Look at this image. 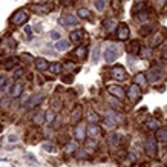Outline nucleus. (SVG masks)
I'll return each instance as SVG.
<instances>
[{
  "mask_svg": "<svg viewBox=\"0 0 167 167\" xmlns=\"http://www.w3.org/2000/svg\"><path fill=\"white\" fill-rule=\"evenodd\" d=\"M118 55H120V49H118L117 45H113V43H110V45L106 48V51H104V54H103L104 61H107V63H113V61L118 58Z\"/></svg>",
  "mask_w": 167,
  "mask_h": 167,
  "instance_id": "f257e3e1",
  "label": "nucleus"
},
{
  "mask_svg": "<svg viewBox=\"0 0 167 167\" xmlns=\"http://www.w3.org/2000/svg\"><path fill=\"white\" fill-rule=\"evenodd\" d=\"M144 150L149 156L155 158L156 156V152H158V146H156V138L153 137H149L146 141H144Z\"/></svg>",
  "mask_w": 167,
  "mask_h": 167,
  "instance_id": "f03ea898",
  "label": "nucleus"
},
{
  "mask_svg": "<svg viewBox=\"0 0 167 167\" xmlns=\"http://www.w3.org/2000/svg\"><path fill=\"white\" fill-rule=\"evenodd\" d=\"M110 75H112V78H115V80L123 81L127 78V71H126V68H123L121 65H115L110 71Z\"/></svg>",
  "mask_w": 167,
  "mask_h": 167,
  "instance_id": "7ed1b4c3",
  "label": "nucleus"
},
{
  "mask_svg": "<svg viewBox=\"0 0 167 167\" xmlns=\"http://www.w3.org/2000/svg\"><path fill=\"white\" fill-rule=\"evenodd\" d=\"M163 69L160 68H150L149 71L146 72V78H147V81H150V83H155L158 81L160 78H163Z\"/></svg>",
  "mask_w": 167,
  "mask_h": 167,
  "instance_id": "20e7f679",
  "label": "nucleus"
},
{
  "mask_svg": "<svg viewBox=\"0 0 167 167\" xmlns=\"http://www.w3.org/2000/svg\"><path fill=\"white\" fill-rule=\"evenodd\" d=\"M60 25H63V26H77L78 25V19L74 15V14H71V12H66V14H63L60 17Z\"/></svg>",
  "mask_w": 167,
  "mask_h": 167,
  "instance_id": "39448f33",
  "label": "nucleus"
},
{
  "mask_svg": "<svg viewBox=\"0 0 167 167\" xmlns=\"http://www.w3.org/2000/svg\"><path fill=\"white\" fill-rule=\"evenodd\" d=\"M26 20H28V12H26L25 9H19L17 12H14L12 14V17H11V22L14 23V25H23Z\"/></svg>",
  "mask_w": 167,
  "mask_h": 167,
  "instance_id": "423d86ee",
  "label": "nucleus"
},
{
  "mask_svg": "<svg viewBox=\"0 0 167 167\" xmlns=\"http://www.w3.org/2000/svg\"><path fill=\"white\" fill-rule=\"evenodd\" d=\"M107 92L110 94V95H113L117 100H123L126 97V92H124V89H123L121 86H118V84H112V86H107Z\"/></svg>",
  "mask_w": 167,
  "mask_h": 167,
  "instance_id": "0eeeda50",
  "label": "nucleus"
},
{
  "mask_svg": "<svg viewBox=\"0 0 167 167\" xmlns=\"http://www.w3.org/2000/svg\"><path fill=\"white\" fill-rule=\"evenodd\" d=\"M127 97L132 101H138L139 98H141V89H139V86H137L135 83L130 84L129 91H127Z\"/></svg>",
  "mask_w": 167,
  "mask_h": 167,
  "instance_id": "6e6552de",
  "label": "nucleus"
},
{
  "mask_svg": "<svg viewBox=\"0 0 167 167\" xmlns=\"http://www.w3.org/2000/svg\"><path fill=\"white\" fill-rule=\"evenodd\" d=\"M130 36V31H129V26L127 25H118V28H117V38L118 40H127Z\"/></svg>",
  "mask_w": 167,
  "mask_h": 167,
  "instance_id": "1a4fd4ad",
  "label": "nucleus"
},
{
  "mask_svg": "<svg viewBox=\"0 0 167 167\" xmlns=\"http://www.w3.org/2000/svg\"><path fill=\"white\" fill-rule=\"evenodd\" d=\"M86 132H87V135H89V138H98L101 137V127L98 124H89V126H86Z\"/></svg>",
  "mask_w": 167,
  "mask_h": 167,
  "instance_id": "9d476101",
  "label": "nucleus"
},
{
  "mask_svg": "<svg viewBox=\"0 0 167 167\" xmlns=\"http://www.w3.org/2000/svg\"><path fill=\"white\" fill-rule=\"evenodd\" d=\"M74 134H75V138L78 139V141L86 139V124L84 123H80V124L74 129Z\"/></svg>",
  "mask_w": 167,
  "mask_h": 167,
  "instance_id": "9b49d317",
  "label": "nucleus"
},
{
  "mask_svg": "<svg viewBox=\"0 0 167 167\" xmlns=\"http://www.w3.org/2000/svg\"><path fill=\"white\" fill-rule=\"evenodd\" d=\"M45 100V97H43L41 94H38V95H32L31 98H29V101H28V104H26V107L28 109H34L36 106H38V104Z\"/></svg>",
  "mask_w": 167,
  "mask_h": 167,
  "instance_id": "f8f14e48",
  "label": "nucleus"
},
{
  "mask_svg": "<svg viewBox=\"0 0 167 167\" xmlns=\"http://www.w3.org/2000/svg\"><path fill=\"white\" fill-rule=\"evenodd\" d=\"M22 92H23V83L22 81H15L12 91H11V97L12 98H19V97L22 95Z\"/></svg>",
  "mask_w": 167,
  "mask_h": 167,
  "instance_id": "ddd939ff",
  "label": "nucleus"
},
{
  "mask_svg": "<svg viewBox=\"0 0 167 167\" xmlns=\"http://www.w3.org/2000/svg\"><path fill=\"white\" fill-rule=\"evenodd\" d=\"M156 141L167 143V127H158L156 129Z\"/></svg>",
  "mask_w": 167,
  "mask_h": 167,
  "instance_id": "4468645a",
  "label": "nucleus"
},
{
  "mask_svg": "<svg viewBox=\"0 0 167 167\" xmlns=\"http://www.w3.org/2000/svg\"><path fill=\"white\" fill-rule=\"evenodd\" d=\"M83 36H84V31H83V29L72 31V32H71V41H72V43H80V41L83 40Z\"/></svg>",
  "mask_w": 167,
  "mask_h": 167,
  "instance_id": "2eb2a0df",
  "label": "nucleus"
},
{
  "mask_svg": "<svg viewBox=\"0 0 167 167\" xmlns=\"http://www.w3.org/2000/svg\"><path fill=\"white\" fill-rule=\"evenodd\" d=\"M104 28H106L107 32H113V31L118 28L117 20L115 19H106V20H104Z\"/></svg>",
  "mask_w": 167,
  "mask_h": 167,
  "instance_id": "dca6fc26",
  "label": "nucleus"
},
{
  "mask_svg": "<svg viewBox=\"0 0 167 167\" xmlns=\"http://www.w3.org/2000/svg\"><path fill=\"white\" fill-rule=\"evenodd\" d=\"M36 66H37V71L45 72V71H48L49 63H48V60H45V58H37L36 60Z\"/></svg>",
  "mask_w": 167,
  "mask_h": 167,
  "instance_id": "f3484780",
  "label": "nucleus"
},
{
  "mask_svg": "<svg viewBox=\"0 0 167 167\" xmlns=\"http://www.w3.org/2000/svg\"><path fill=\"white\" fill-rule=\"evenodd\" d=\"M134 83L137 84V86H144V84H147V78H146V72H138L137 75H135V80H134Z\"/></svg>",
  "mask_w": 167,
  "mask_h": 167,
  "instance_id": "a211bd4d",
  "label": "nucleus"
},
{
  "mask_svg": "<svg viewBox=\"0 0 167 167\" xmlns=\"http://www.w3.org/2000/svg\"><path fill=\"white\" fill-rule=\"evenodd\" d=\"M49 72L51 74H54V75H58L61 74V71H63V66H61V63H58V61H54V63H51L49 65Z\"/></svg>",
  "mask_w": 167,
  "mask_h": 167,
  "instance_id": "6ab92c4d",
  "label": "nucleus"
},
{
  "mask_svg": "<svg viewBox=\"0 0 167 167\" xmlns=\"http://www.w3.org/2000/svg\"><path fill=\"white\" fill-rule=\"evenodd\" d=\"M86 54H87V46H78V48L74 51V55H75L78 60H84V58H86Z\"/></svg>",
  "mask_w": 167,
  "mask_h": 167,
  "instance_id": "aec40b11",
  "label": "nucleus"
},
{
  "mask_svg": "<svg viewBox=\"0 0 167 167\" xmlns=\"http://www.w3.org/2000/svg\"><path fill=\"white\" fill-rule=\"evenodd\" d=\"M120 139H121V135L120 134H112L110 137H109V146H112V147H118L120 146Z\"/></svg>",
  "mask_w": 167,
  "mask_h": 167,
  "instance_id": "412c9836",
  "label": "nucleus"
},
{
  "mask_svg": "<svg viewBox=\"0 0 167 167\" xmlns=\"http://www.w3.org/2000/svg\"><path fill=\"white\" fill-rule=\"evenodd\" d=\"M55 48H57V51H60V52H65V51L69 49V41L61 38V40H58V41L55 43Z\"/></svg>",
  "mask_w": 167,
  "mask_h": 167,
  "instance_id": "4be33fe9",
  "label": "nucleus"
},
{
  "mask_svg": "<svg viewBox=\"0 0 167 167\" xmlns=\"http://www.w3.org/2000/svg\"><path fill=\"white\" fill-rule=\"evenodd\" d=\"M143 11H147V3L146 2H138L134 5V14H139Z\"/></svg>",
  "mask_w": 167,
  "mask_h": 167,
  "instance_id": "5701e85b",
  "label": "nucleus"
},
{
  "mask_svg": "<svg viewBox=\"0 0 167 167\" xmlns=\"http://www.w3.org/2000/svg\"><path fill=\"white\" fill-rule=\"evenodd\" d=\"M164 41V36L161 32H156L155 36H153V40H152V43H150V46L152 48H156L158 45H160V43H163Z\"/></svg>",
  "mask_w": 167,
  "mask_h": 167,
  "instance_id": "b1692460",
  "label": "nucleus"
},
{
  "mask_svg": "<svg viewBox=\"0 0 167 167\" xmlns=\"http://www.w3.org/2000/svg\"><path fill=\"white\" fill-rule=\"evenodd\" d=\"M77 143H74V141H69L68 144H66V147H65V152L68 153V155H74L75 152H77Z\"/></svg>",
  "mask_w": 167,
  "mask_h": 167,
  "instance_id": "393cba45",
  "label": "nucleus"
},
{
  "mask_svg": "<svg viewBox=\"0 0 167 167\" xmlns=\"http://www.w3.org/2000/svg\"><path fill=\"white\" fill-rule=\"evenodd\" d=\"M71 121H72V124H74V123L77 124V123H80V121H81V110H80V109H75V110L72 112V115H71Z\"/></svg>",
  "mask_w": 167,
  "mask_h": 167,
  "instance_id": "a878e982",
  "label": "nucleus"
},
{
  "mask_svg": "<svg viewBox=\"0 0 167 167\" xmlns=\"http://www.w3.org/2000/svg\"><path fill=\"white\" fill-rule=\"evenodd\" d=\"M32 121H34V124H43V123H45V113L43 112L36 113V115L32 117Z\"/></svg>",
  "mask_w": 167,
  "mask_h": 167,
  "instance_id": "bb28decb",
  "label": "nucleus"
},
{
  "mask_svg": "<svg viewBox=\"0 0 167 167\" xmlns=\"http://www.w3.org/2000/svg\"><path fill=\"white\" fill-rule=\"evenodd\" d=\"M77 15L80 17V19H89V17H91V12H89V9H87V8H80V9L77 11Z\"/></svg>",
  "mask_w": 167,
  "mask_h": 167,
  "instance_id": "cd10ccee",
  "label": "nucleus"
},
{
  "mask_svg": "<svg viewBox=\"0 0 167 167\" xmlns=\"http://www.w3.org/2000/svg\"><path fill=\"white\" fill-rule=\"evenodd\" d=\"M107 117H109V118H112L115 123H123V121H124L123 115H120V113H117V112H107Z\"/></svg>",
  "mask_w": 167,
  "mask_h": 167,
  "instance_id": "c85d7f7f",
  "label": "nucleus"
},
{
  "mask_svg": "<svg viewBox=\"0 0 167 167\" xmlns=\"http://www.w3.org/2000/svg\"><path fill=\"white\" fill-rule=\"evenodd\" d=\"M95 8H97V9H98V11H103L104 9V8H106V5H107V0H95Z\"/></svg>",
  "mask_w": 167,
  "mask_h": 167,
  "instance_id": "c756f323",
  "label": "nucleus"
},
{
  "mask_svg": "<svg viewBox=\"0 0 167 167\" xmlns=\"http://www.w3.org/2000/svg\"><path fill=\"white\" fill-rule=\"evenodd\" d=\"M141 51V58H149L152 55V48H139Z\"/></svg>",
  "mask_w": 167,
  "mask_h": 167,
  "instance_id": "7c9ffc66",
  "label": "nucleus"
},
{
  "mask_svg": "<svg viewBox=\"0 0 167 167\" xmlns=\"http://www.w3.org/2000/svg\"><path fill=\"white\" fill-rule=\"evenodd\" d=\"M103 123H104V126H106V127H109V129H113V127L117 126V123L113 121L112 118H109V117H106V118H104V120H103Z\"/></svg>",
  "mask_w": 167,
  "mask_h": 167,
  "instance_id": "2f4dec72",
  "label": "nucleus"
},
{
  "mask_svg": "<svg viewBox=\"0 0 167 167\" xmlns=\"http://www.w3.org/2000/svg\"><path fill=\"white\" fill-rule=\"evenodd\" d=\"M54 120H55V113L54 112H46L45 113V121L48 123V124H52Z\"/></svg>",
  "mask_w": 167,
  "mask_h": 167,
  "instance_id": "473e14b6",
  "label": "nucleus"
},
{
  "mask_svg": "<svg viewBox=\"0 0 167 167\" xmlns=\"http://www.w3.org/2000/svg\"><path fill=\"white\" fill-rule=\"evenodd\" d=\"M75 158H78V160H84V158H87V152L84 150V149H77Z\"/></svg>",
  "mask_w": 167,
  "mask_h": 167,
  "instance_id": "72a5a7b5",
  "label": "nucleus"
},
{
  "mask_svg": "<svg viewBox=\"0 0 167 167\" xmlns=\"http://www.w3.org/2000/svg\"><path fill=\"white\" fill-rule=\"evenodd\" d=\"M17 65V58H8V61H3V66L6 69H11Z\"/></svg>",
  "mask_w": 167,
  "mask_h": 167,
  "instance_id": "f704fd0d",
  "label": "nucleus"
},
{
  "mask_svg": "<svg viewBox=\"0 0 167 167\" xmlns=\"http://www.w3.org/2000/svg\"><path fill=\"white\" fill-rule=\"evenodd\" d=\"M146 127L150 129V130H156L160 126H158V123L155 120H149V121H146Z\"/></svg>",
  "mask_w": 167,
  "mask_h": 167,
  "instance_id": "c9c22d12",
  "label": "nucleus"
},
{
  "mask_svg": "<svg viewBox=\"0 0 167 167\" xmlns=\"http://www.w3.org/2000/svg\"><path fill=\"white\" fill-rule=\"evenodd\" d=\"M87 121L91 123V124H97V121H98V115L94 112H89L87 113Z\"/></svg>",
  "mask_w": 167,
  "mask_h": 167,
  "instance_id": "e433bc0d",
  "label": "nucleus"
},
{
  "mask_svg": "<svg viewBox=\"0 0 167 167\" xmlns=\"http://www.w3.org/2000/svg\"><path fill=\"white\" fill-rule=\"evenodd\" d=\"M41 146H43V150H46V152H52V150H54V144H52L51 141H45Z\"/></svg>",
  "mask_w": 167,
  "mask_h": 167,
  "instance_id": "4c0bfd02",
  "label": "nucleus"
},
{
  "mask_svg": "<svg viewBox=\"0 0 167 167\" xmlns=\"http://www.w3.org/2000/svg\"><path fill=\"white\" fill-rule=\"evenodd\" d=\"M49 37H51L52 40H57V41H58V40H61V34H60L58 31H51V32H49Z\"/></svg>",
  "mask_w": 167,
  "mask_h": 167,
  "instance_id": "58836bf2",
  "label": "nucleus"
},
{
  "mask_svg": "<svg viewBox=\"0 0 167 167\" xmlns=\"http://www.w3.org/2000/svg\"><path fill=\"white\" fill-rule=\"evenodd\" d=\"M20 97H22V98H20V104H22V106H25V104H28V101H29V98H31V97H29V95H26V94H22Z\"/></svg>",
  "mask_w": 167,
  "mask_h": 167,
  "instance_id": "ea45409f",
  "label": "nucleus"
},
{
  "mask_svg": "<svg viewBox=\"0 0 167 167\" xmlns=\"http://www.w3.org/2000/svg\"><path fill=\"white\" fill-rule=\"evenodd\" d=\"M23 72H25V71H23L22 68H17L15 71H14V78H15V80H19V78L23 75Z\"/></svg>",
  "mask_w": 167,
  "mask_h": 167,
  "instance_id": "a19ab883",
  "label": "nucleus"
},
{
  "mask_svg": "<svg viewBox=\"0 0 167 167\" xmlns=\"http://www.w3.org/2000/svg\"><path fill=\"white\" fill-rule=\"evenodd\" d=\"M98 57H100V49L95 48V49H94V55H92V61H94V63H97V61H98Z\"/></svg>",
  "mask_w": 167,
  "mask_h": 167,
  "instance_id": "79ce46f5",
  "label": "nucleus"
},
{
  "mask_svg": "<svg viewBox=\"0 0 167 167\" xmlns=\"http://www.w3.org/2000/svg\"><path fill=\"white\" fill-rule=\"evenodd\" d=\"M147 17H149V15H147V11H143V12H139V14H138V19L141 20V22H146V20H147Z\"/></svg>",
  "mask_w": 167,
  "mask_h": 167,
  "instance_id": "37998d69",
  "label": "nucleus"
},
{
  "mask_svg": "<svg viewBox=\"0 0 167 167\" xmlns=\"http://www.w3.org/2000/svg\"><path fill=\"white\" fill-rule=\"evenodd\" d=\"M34 9H36V12H48V8L46 6H34Z\"/></svg>",
  "mask_w": 167,
  "mask_h": 167,
  "instance_id": "c03bdc74",
  "label": "nucleus"
},
{
  "mask_svg": "<svg viewBox=\"0 0 167 167\" xmlns=\"http://www.w3.org/2000/svg\"><path fill=\"white\" fill-rule=\"evenodd\" d=\"M74 3V0H61V5L63 6H71Z\"/></svg>",
  "mask_w": 167,
  "mask_h": 167,
  "instance_id": "a18cd8bd",
  "label": "nucleus"
},
{
  "mask_svg": "<svg viewBox=\"0 0 167 167\" xmlns=\"http://www.w3.org/2000/svg\"><path fill=\"white\" fill-rule=\"evenodd\" d=\"M87 144H89L92 149H95V147H97V144H95V141H94V139H87Z\"/></svg>",
  "mask_w": 167,
  "mask_h": 167,
  "instance_id": "49530a36",
  "label": "nucleus"
},
{
  "mask_svg": "<svg viewBox=\"0 0 167 167\" xmlns=\"http://www.w3.org/2000/svg\"><path fill=\"white\" fill-rule=\"evenodd\" d=\"M129 160L130 161H137V155L135 153H129Z\"/></svg>",
  "mask_w": 167,
  "mask_h": 167,
  "instance_id": "de8ad7c7",
  "label": "nucleus"
},
{
  "mask_svg": "<svg viewBox=\"0 0 167 167\" xmlns=\"http://www.w3.org/2000/svg\"><path fill=\"white\" fill-rule=\"evenodd\" d=\"M25 31H26V34H28V36H31V32H32V31H31V26H28V25L25 26Z\"/></svg>",
  "mask_w": 167,
  "mask_h": 167,
  "instance_id": "09e8293b",
  "label": "nucleus"
},
{
  "mask_svg": "<svg viewBox=\"0 0 167 167\" xmlns=\"http://www.w3.org/2000/svg\"><path fill=\"white\" fill-rule=\"evenodd\" d=\"M9 141H17V137H12V135H11V137H9Z\"/></svg>",
  "mask_w": 167,
  "mask_h": 167,
  "instance_id": "8fccbe9b",
  "label": "nucleus"
},
{
  "mask_svg": "<svg viewBox=\"0 0 167 167\" xmlns=\"http://www.w3.org/2000/svg\"><path fill=\"white\" fill-rule=\"evenodd\" d=\"M153 167H164V166H161V164H160V166H153Z\"/></svg>",
  "mask_w": 167,
  "mask_h": 167,
  "instance_id": "3c124183",
  "label": "nucleus"
},
{
  "mask_svg": "<svg viewBox=\"0 0 167 167\" xmlns=\"http://www.w3.org/2000/svg\"><path fill=\"white\" fill-rule=\"evenodd\" d=\"M40 2H43V3H45V2H48V0H40Z\"/></svg>",
  "mask_w": 167,
  "mask_h": 167,
  "instance_id": "603ef678",
  "label": "nucleus"
}]
</instances>
